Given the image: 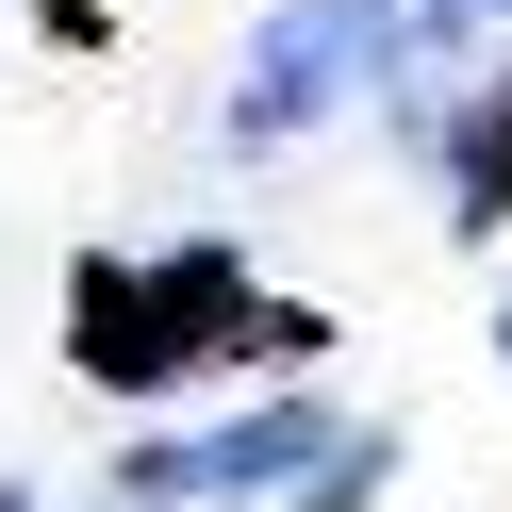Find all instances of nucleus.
<instances>
[{"label":"nucleus","instance_id":"39448f33","mask_svg":"<svg viewBox=\"0 0 512 512\" xmlns=\"http://www.w3.org/2000/svg\"><path fill=\"white\" fill-rule=\"evenodd\" d=\"M380 479H397V430H347V446H331V463H314V479H298L281 512H364Z\"/></svg>","mask_w":512,"mask_h":512},{"label":"nucleus","instance_id":"20e7f679","mask_svg":"<svg viewBox=\"0 0 512 512\" xmlns=\"http://www.w3.org/2000/svg\"><path fill=\"white\" fill-rule=\"evenodd\" d=\"M413 149H430L446 215H463V232H496V215H512V50L463 83V100H430V116H413Z\"/></svg>","mask_w":512,"mask_h":512},{"label":"nucleus","instance_id":"7ed1b4c3","mask_svg":"<svg viewBox=\"0 0 512 512\" xmlns=\"http://www.w3.org/2000/svg\"><path fill=\"white\" fill-rule=\"evenodd\" d=\"M331 446H347V413L314 397V380H281V397L215 413V430H149V446H116V512H281Z\"/></svg>","mask_w":512,"mask_h":512},{"label":"nucleus","instance_id":"6e6552de","mask_svg":"<svg viewBox=\"0 0 512 512\" xmlns=\"http://www.w3.org/2000/svg\"><path fill=\"white\" fill-rule=\"evenodd\" d=\"M496 364H512V281H496Z\"/></svg>","mask_w":512,"mask_h":512},{"label":"nucleus","instance_id":"f257e3e1","mask_svg":"<svg viewBox=\"0 0 512 512\" xmlns=\"http://www.w3.org/2000/svg\"><path fill=\"white\" fill-rule=\"evenodd\" d=\"M67 347H83L100 397H182V380L232 364V347H248V364H314V314L248 298L232 248H149V265H83Z\"/></svg>","mask_w":512,"mask_h":512},{"label":"nucleus","instance_id":"423d86ee","mask_svg":"<svg viewBox=\"0 0 512 512\" xmlns=\"http://www.w3.org/2000/svg\"><path fill=\"white\" fill-rule=\"evenodd\" d=\"M463 17H479V34H496V50H512V0H463Z\"/></svg>","mask_w":512,"mask_h":512},{"label":"nucleus","instance_id":"f03ea898","mask_svg":"<svg viewBox=\"0 0 512 512\" xmlns=\"http://www.w3.org/2000/svg\"><path fill=\"white\" fill-rule=\"evenodd\" d=\"M397 17H413V0H281L265 34H248L232 100H215V149H232V166H281L314 116L397 100Z\"/></svg>","mask_w":512,"mask_h":512},{"label":"nucleus","instance_id":"0eeeda50","mask_svg":"<svg viewBox=\"0 0 512 512\" xmlns=\"http://www.w3.org/2000/svg\"><path fill=\"white\" fill-rule=\"evenodd\" d=\"M0 512H50V496H34V479H0Z\"/></svg>","mask_w":512,"mask_h":512}]
</instances>
